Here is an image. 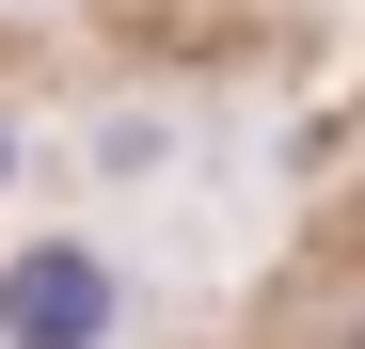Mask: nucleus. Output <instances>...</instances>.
<instances>
[{
  "mask_svg": "<svg viewBox=\"0 0 365 349\" xmlns=\"http://www.w3.org/2000/svg\"><path fill=\"white\" fill-rule=\"evenodd\" d=\"M111 318H128V302H111V270H96L80 239H48V254L0 270V333H16V349H96Z\"/></svg>",
  "mask_w": 365,
  "mask_h": 349,
  "instance_id": "f257e3e1",
  "label": "nucleus"
},
{
  "mask_svg": "<svg viewBox=\"0 0 365 349\" xmlns=\"http://www.w3.org/2000/svg\"><path fill=\"white\" fill-rule=\"evenodd\" d=\"M334 349H365V318H349V333H334Z\"/></svg>",
  "mask_w": 365,
  "mask_h": 349,
  "instance_id": "f03ea898",
  "label": "nucleus"
},
{
  "mask_svg": "<svg viewBox=\"0 0 365 349\" xmlns=\"http://www.w3.org/2000/svg\"><path fill=\"white\" fill-rule=\"evenodd\" d=\"M0 159H16V143H0Z\"/></svg>",
  "mask_w": 365,
  "mask_h": 349,
  "instance_id": "7ed1b4c3",
  "label": "nucleus"
}]
</instances>
